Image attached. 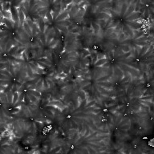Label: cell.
<instances>
[{
  "label": "cell",
  "instance_id": "obj_1",
  "mask_svg": "<svg viewBox=\"0 0 154 154\" xmlns=\"http://www.w3.org/2000/svg\"><path fill=\"white\" fill-rule=\"evenodd\" d=\"M112 48H104L82 76L70 83L67 112L79 123H100L114 101L117 76Z\"/></svg>",
  "mask_w": 154,
  "mask_h": 154
}]
</instances>
